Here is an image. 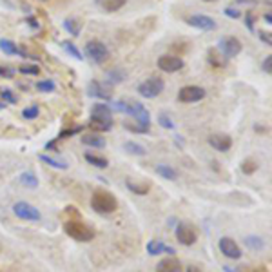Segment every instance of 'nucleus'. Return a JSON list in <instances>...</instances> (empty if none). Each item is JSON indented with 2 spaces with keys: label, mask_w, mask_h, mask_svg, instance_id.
I'll list each match as a JSON object with an SVG mask.
<instances>
[{
  "label": "nucleus",
  "mask_w": 272,
  "mask_h": 272,
  "mask_svg": "<svg viewBox=\"0 0 272 272\" xmlns=\"http://www.w3.org/2000/svg\"><path fill=\"white\" fill-rule=\"evenodd\" d=\"M62 47H64V49H66L71 56H75L77 60H80V62L83 60V55L80 53V51H78V47L73 44V42H69V40H64V42H62Z\"/></svg>",
  "instance_id": "bb28decb"
},
{
  "label": "nucleus",
  "mask_w": 272,
  "mask_h": 272,
  "mask_svg": "<svg viewBox=\"0 0 272 272\" xmlns=\"http://www.w3.org/2000/svg\"><path fill=\"white\" fill-rule=\"evenodd\" d=\"M83 158H85V161H87V163L98 167V169H106V167L109 165L107 158H104V156H98V155H93V153H85V155H83Z\"/></svg>",
  "instance_id": "412c9836"
},
{
  "label": "nucleus",
  "mask_w": 272,
  "mask_h": 272,
  "mask_svg": "<svg viewBox=\"0 0 272 272\" xmlns=\"http://www.w3.org/2000/svg\"><path fill=\"white\" fill-rule=\"evenodd\" d=\"M28 24L31 26V28H39V22H37L35 18H28Z\"/></svg>",
  "instance_id": "49530a36"
},
{
  "label": "nucleus",
  "mask_w": 272,
  "mask_h": 272,
  "mask_svg": "<svg viewBox=\"0 0 272 272\" xmlns=\"http://www.w3.org/2000/svg\"><path fill=\"white\" fill-rule=\"evenodd\" d=\"M39 115H40L39 106H29L22 111V117L26 118V120H35V118H39Z\"/></svg>",
  "instance_id": "72a5a7b5"
},
{
  "label": "nucleus",
  "mask_w": 272,
  "mask_h": 272,
  "mask_svg": "<svg viewBox=\"0 0 272 272\" xmlns=\"http://www.w3.org/2000/svg\"><path fill=\"white\" fill-rule=\"evenodd\" d=\"M156 174H160V176H163L165 180H176L178 178V172L176 169H172L171 165H156Z\"/></svg>",
  "instance_id": "b1692460"
},
{
  "label": "nucleus",
  "mask_w": 272,
  "mask_h": 272,
  "mask_svg": "<svg viewBox=\"0 0 272 272\" xmlns=\"http://www.w3.org/2000/svg\"><path fill=\"white\" fill-rule=\"evenodd\" d=\"M13 212L15 216H18L20 220H28V222H40L42 220V214L37 207H33L28 201H18L13 205Z\"/></svg>",
  "instance_id": "423d86ee"
},
{
  "label": "nucleus",
  "mask_w": 272,
  "mask_h": 272,
  "mask_svg": "<svg viewBox=\"0 0 272 272\" xmlns=\"http://www.w3.org/2000/svg\"><path fill=\"white\" fill-rule=\"evenodd\" d=\"M209 145L214 147L220 153H227L231 147H233V140L227 134H211L209 136Z\"/></svg>",
  "instance_id": "2eb2a0df"
},
{
  "label": "nucleus",
  "mask_w": 272,
  "mask_h": 272,
  "mask_svg": "<svg viewBox=\"0 0 272 272\" xmlns=\"http://www.w3.org/2000/svg\"><path fill=\"white\" fill-rule=\"evenodd\" d=\"M147 252H149L151 256H158L161 254V252H169V254H174V249L172 247H167L165 243H161V241H149L147 243Z\"/></svg>",
  "instance_id": "6ab92c4d"
},
{
  "label": "nucleus",
  "mask_w": 272,
  "mask_h": 272,
  "mask_svg": "<svg viewBox=\"0 0 272 272\" xmlns=\"http://www.w3.org/2000/svg\"><path fill=\"white\" fill-rule=\"evenodd\" d=\"M18 73H22V75H39L40 73V67L37 64H24V66L18 67Z\"/></svg>",
  "instance_id": "473e14b6"
},
{
  "label": "nucleus",
  "mask_w": 272,
  "mask_h": 272,
  "mask_svg": "<svg viewBox=\"0 0 272 272\" xmlns=\"http://www.w3.org/2000/svg\"><path fill=\"white\" fill-rule=\"evenodd\" d=\"M64 231H66V234L69 238L82 241V243H87V241H91V239L95 238V231L89 225H85L83 222H80V220H67L64 223Z\"/></svg>",
  "instance_id": "7ed1b4c3"
},
{
  "label": "nucleus",
  "mask_w": 272,
  "mask_h": 272,
  "mask_svg": "<svg viewBox=\"0 0 272 272\" xmlns=\"http://www.w3.org/2000/svg\"><path fill=\"white\" fill-rule=\"evenodd\" d=\"M123 127L127 129V131H131V133H149V127H144V125H140L138 122H123Z\"/></svg>",
  "instance_id": "f704fd0d"
},
{
  "label": "nucleus",
  "mask_w": 272,
  "mask_h": 272,
  "mask_svg": "<svg viewBox=\"0 0 272 272\" xmlns=\"http://www.w3.org/2000/svg\"><path fill=\"white\" fill-rule=\"evenodd\" d=\"M243 49V45L236 37H225V39L220 40V53H222L225 58H234L236 55H239Z\"/></svg>",
  "instance_id": "1a4fd4ad"
},
{
  "label": "nucleus",
  "mask_w": 272,
  "mask_h": 272,
  "mask_svg": "<svg viewBox=\"0 0 272 272\" xmlns=\"http://www.w3.org/2000/svg\"><path fill=\"white\" fill-rule=\"evenodd\" d=\"M261 67H263V71H265L267 75H271V73H272V56L271 55H269L265 60H263V66H261Z\"/></svg>",
  "instance_id": "79ce46f5"
},
{
  "label": "nucleus",
  "mask_w": 272,
  "mask_h": 272,
  "mask_svg": "<svg viewBox=\"0 0 272 272\" xmlns=\"http://www.w3.org/2000/svg\"><path fill=\"white\" fill-rule=\"evenodd\" d=\"M260 39L263 40L267 45H272V39H271V33H269V31H267V33H265V31H261V33H260Z\"/></svg>",
  "instance_id": "c03bdc74"
},
{
  "label": "nucleus",
  "mask_w": 272,
  "mask_h": 272,
  "mask_svg": "<svg viewBox=\"0 0 272 272\" xmlns=\"http://www.w3.org/2000/svg\"><path fill=\"white\" fill-rule=\"evenodd\" d=\"M40 2H47V0H40Z\"/></svg>",
  "instance_id": "3c124183"
},
{
  "label": "nucleus",
  "mask_w": 272,
  "mask_h": 272,
  "mask_svg": "<svg viewBox=\"0 0 272 272\" xmlns=\"http://www.w3.org/2000/svg\"><path fill=\"white\" fill-rule=\"evenodd\" d=\"M0 77H4V78H13V77H15V69H11V67L0 66Z\"/></svg>",
  "instance_id": "a19ab883"
},
{
  "label": "nucleus",
  "mask_w": 272,
  "mask_h": 272,
  "mask_svg": "<svg viewBox=\"0 0 272 272\" xmlns=\"http://www.w3.org/2000/svg\"><path fill=\"white\" fill-rule=\"evenodd\" d=\"M113 127V123H104V122H89V129L93 131V133H106V131H109V129Z\"/></svg>",
  "instance_id": "c756f323"
},
{
  "label": "nucleus",
  "mask_w": 272,
  "mask_h": 272,
  "mask_svg": "<svg viewBox=\"0 0 272 272\" xmlns=\"http://www.w3.org/2000/svg\"><path fill=\"white\" fill-rule=\"evenodd\" d=\"M245 243H247V247H249V249L260 250L261 247H263V239L258 238V236H249V238H245Z\"/></svg>",
  "instance_id": "c9c22d12"
},
{
  "label": "nucleus",
  "mask_w": 272,
  "mask_h": 272,
  "mask_svg": "<svg viewBox=\"0 0 272 272\" xmlns=\"http://www.w3.org/2000/svg\"><path fill=\"white\" fill-rule=\"evenodd\" d=\"M89 96H95V98H102V100H109L113 96V87L109 83H102V82H89L87 85Z\"/></svg>",
  "instance_id": "9d476101"
},
{
  "label": "nucleus",
  "mask_w": 272,
  "mask_h": 272,
  "mask_svg": "<svg viewBox=\"0 0 272 272\" xmlns=\"http://www.w3.org/2000/svg\"><path fill=\"white\" fill-rule=\"evenodd\" d=\"M107 77L111 78L113 82H122V80H125V71H120V69H115V71H111Z\"/></svg>",
  "instance_id": "4c0bfd02"
},
{
  "label": "nucleus",
  "mask_w": 272,
  "mask_h": 272,
  "mask_svg": "<svg viewBox=\"0 0 272 272\" xmlns=\"http://www.w3.org/2000/svg\"><path fill=\"white\" fill-rule=\"evenodd\" d=\"M156 272H182V265L176 258H165L158 263Z\"/></svg>",
  "instance_id": "f3484780"
},
{
  "label": "nucleus",
  "mask_w": 272,
  "mask_h": 272,
  "mask_svg": "<svg viewBox=\"0 0 272 272\" xmlns=\"http://www.w3.org/2000/svg\"><path fill=\"white\" fill-rule=\"evenodd\" d=\"M207 62L214 67L227 66V58H225V56L220 53V49H216V47H211V49H209V53H207Z\"/></svg>",
  "instance_id": "a211bd4d"
},
{
  "label": "nucleus",
  "mask_w": 272,
  "mask_h": 272,
  "mask_svg": "<svg viewBox=\"0 0 272 272\" xmlns=\"http://www.w3.org/2000/svg\"><path fill=\"white\" fill-rule=\"evenodd\" d=\"M82 131V127H73V129H64V131H60V134H58V138H69V136H73V134H77Z\"/></svg>",
  "instance_id": "58836bf2"
},
{
  "label": "nucleus",
  "mask_w": 272,
  "mask_h": 272,
  "mask_svg": "<svg viewBox=\"0 0 272 272\" xmlns=\"http://www.w3.org/2000/svg\"><path fill=\"white\" fill-rule=\"evenodd\" d=\"M225 15H227V17H231V18H238L241 13H239V9H234V7H227V9H225Z\"/></svg>",
  "instance_id": "37998d69"
},
{
  "label": "nucleus",
  "mask_w": 272,
  "mask_h": 272,
  "mask_svg": "<svg viewBox=\"0 0 272 272\" xmlns=\"http://www.w3.org/2000/svg\"><path fill=\"white\" fill-rule=\"evenodd\" d=\"M64 28H66L71 35L77 37V35L80 33V29H82V24L77 22L75 18H67V20H64Z\"/></svg>",
  "instance_id": "c85d7f7f"
},
{
  "label": "nucleus",
  "mask_w": 272,
  "mask_h": 272,
  "mask_svg": "<svg viewBox=\"0 0 272 272\" xmlns=\"http://www.w3.org/2000/svg\"><path fill=\"white\" fill-rule=\"evenodd\" d=\"M158 120H160V125L161 127H165V129H174V123H172V120L167 115H160L158 117Z\"/></svg>",
  "instance_id": "ea45409f"
},
{
  "label": "nucleus",
  "mask_w": 272,
  "mask_h": 272,
  "mask_svg": "<svg viewBox=\"0 0 272 272\" xmlns=\"http://www.w3.org/2000/svg\"><path fill=\"white\" fill-rule=\"evenodd\" d=\"M265 22H267V24H271V22H272V15H271V13H267V15H265Z\"/></svg>",
  "instance_id": "09e8293b"
},
{
  "label": "nucleus",
  "mask_w": 272,
  "mask_h": 272,
  "mask_svg": "<svg viewBox=\"0 0 272 272\" xmlns=\"http://www.w3.org/2000/svg\"><path fill=\"white\" fill-rule=\"evenodd\" d=\"M37 89H39L40 93H53L56 89V85L53 80H42V82L37 83Z\"/></svg>",
  "instance_id": "2f4dec72"
},
{
  "label": "nucleus",
  "mask_w": 272,
  "mask_h": 272,
  "mask_svg": "<svg viewBox=\"0 0 272 272\" xmlns=\"http://www.w3.org/2000/svg\"><path fill=\"white\" fill-rule=\"evenodd\" d=\"M39 158L44 161V163H47V165L55 167V169H67V163L64 160H56V158H51V156L47 155H40Z\"/></svg>",
  "instance_id": "cd10ccee"
},
{
  "label": "nucleus",
  "mask_w": 272,
  "mask_h": 272,
  "mask_svg": "<svg viewBox=\"0 0 272 272\" xmlns=\"http://www.w3.org/2000/svg\"><path fill=\"white\" fill-rule=\"evenodd\" d=\"M203 2H216V0H203Z\"/></svg>",
  "instance_id": "8fccbe9b"
},
{
  "label": "nucleus",
  "mask_w": 272,
  "mask_h": 272,
  "mask_svg": "<svg viewBox=\"0 0 272 272\" xmlns=\"http://www.w3.org/2000/svg\"><path fill=\"white\" fill-rule=\"evenodd\" d=\"M205 89L200 87V85H185V87L180 89L178 93V100L182 104H194V102H200L205 98Z\"/></svg>",
  "instance_id": "0eeeda50"
},
{
  "label": "nucleus",
  "mask_w": 272,
  "mask_h": 272,
  "mask_svg": "<svg viewBox=\"0 0 272 272\" xmlns=\"http://www.w3.org/2000/svg\"><path fill=\"white\" fill-rule=\"evenodd\" d=\"M125 185H127V189L131 193H134V194L138 196H145L151 191V184H147V182H134L133 178H127Z\"/></svg>",
  "instance_id": "dca6fc26"
},
{
  "label": "nucleus",
  "mask_w": 272,
  "mask_h": 272,
  "mask_svg": "<svg viewBox=\"0 0 272 272\" xmlns=\"http://www.w3.org/2000/svg\"><path fill=\"white\" fill-rule=\"evenodd\" d=\"M0 250H2V245H0Z\"/></svg>",
  "instance_id": "603ef678"
},
{
  "label": "nucleus",
  "mask_w": 272,
  "mask_h": 272,
  "mask_svg": "<svg viewBox=\"0 0 272 272\" xmlns=\"http://www.w3.org/2000/svg\"><path fill=\"white\" fill-rule=\"evenodd\" d=\"M158 67L165 73H176L184 67V60L174 55H163L158 58Z\"/></svg>",
  "instance_id": "9b49d317"
},
{
  "label": "nucleus",
  "mask_w": 272,
  "mask_h": 272,
  "mask_svg": "<svg viewBox=\"0 0 272 272\" xmlns=\"http://www.w3.org/2000/svg\"><path fill=\"white\" fill-rule=\"evenodd\" d=\"M247 28L252 31L254 29V15L252 13H247Z\"/></svg>",
  "instance_id": "a18cd8bd"
},
{
  "label": "nucleus",
  "mask_w": 272,
  "mask_h": 272,
  "mask_svg": "<svg viewBox=\"0 0 272 272\" xmlns=\"http://www.w3.org/2000/svg\"><path fill=\"white\" fill-rule=\"evenodd\" d=\"M0 49L4 51L6 55H20V47H17V44L15 42H11V40L7 39H0Z\"/></svg>",
  "instance_id": "5701e85b"
},
{
  "label": "nucleus",
  "mask_w": 272,
  "mask_h": 272,
  "mask_svg": "<svg viewBox=\"0 0 272 272\" xmlns=\"http://www.w3.org/2000/svg\"><path fill=\"white\" fill-rule=\"evenodd\" d=\"M176 239L182 245L189 247V245L196 243V239H198V233H196V229L193 227V225L182 222V223H178V227H176Z\"/></svg>",
  "instance_id": "6e6552de"
},
{
  "label": "nucleus",
  "mask_w": 272,
  "mask_h": 272,
  "mask_svg": "<svg viewBox=\"0 0 272 272\" xmlns=\"http://www.w3.org/2000/svg\"><path fill=\"white\" fill-rule=\"evenodd\" d=\"M220 250H222L223 256H227V258H231V260H238V258H241L239 245L236 243L233 238H229V236L220 239Z\"/></svg>",
  "instance_id": "4468645a"
},
{
  "label": "nucleus",
  "mask_w": 272,
  "mask_h": 272,
  "mask_svg": "<svg viewBox=\"0 0 272 272\" xmlns=\"http://www.w3.org/2000/svg\"><path fill=\"white\" fill-rule=\"evenodd\" d=\"M165 87V83L161 78H156V77H151L149 80H145L138 85V93L144 98H156V96L160 95L161 91Z\"/></svg>",
  "instance_id": "39448f33"
},
{
  "label": "nucleus",
  "mask_w": 272,
  "mask_h": 272,
  "mask_svg": "<svg viewBox=\"0 0 272 272\" xmlns=\"http://www.w3.org/2000/svg\"><path fill=\"white\" fill-rule=\"evenodd\" d=\"M241 172L243 174H252V172H256V169H258V163H256V160H252V158H247V160L241 161Z\"/></svg>",
  "instance_id": "7c9ffc66"
},
{
  "label": "nucleus",
  "mask_w": 272,
  "mask_h": 272,
  "mask_svg": "<svg viewBox=\"0 0 272 272\" xmlns=\"http://www.w3.org/2000/svg\"><path fill=\"white\" fill-rule=\"evenodd\" d=\"M187 272H201L200 267H196V265H191L189 269H187Z\"/></svg>",
  "instance_id": "de8ad7c7"
},
{
  "label": "nucleus",
  "mask_w": 272,
  "mask_h": 272,
  "mask_svg": "<svg viewBox=\"0 0 272 272\" xmlns=\"http://www.w3.org/2000/svg\"><path fill=\"white\" fill-rule=\"evenodd\" d=\"M187 22H189V26H193L196 29H201V31H214L218 28L216 20L207 17V15H193V17H189Z\"/></svg>",
  "instance_id": "f8f14e48"
},
{
  "label": "nucleus",
  "mask_w": 272,
  "mask_h": 272,
  "mask_svg": "<svg viewBox=\"0 0 272 272\" xmlns=\"http://www.w3.org/2000/svg\"><path fill=\"white\" fill-rule=\"evenodd\" d=\"M125 4H127V0H104V2H102V7H104L107 13H115L118 11V9H122Z\"/></svg>",
  "instance_id": "393cba45"
},
{
  "label": "nucleus",
  "mask_w": 272,
  "mask_h": 272,
  "mask_svg": "<svg viewBox=\"0 0 272 272\" xmlns=\"http://www.w3.org/2000/svg\"><path fill=\"white\" fill-rule=\"evenodd\" d=\"M91 207L98 214H113L118 209V201L113 193L104 189H96L91 196Z\"/></svg>",
  "instance_id": "f257e3e1"
},
{
  "label": "nucleus",
  "mask_w": 272,
  "mask_h": 272,
  "mask_svg": "<svg viewBox=\"0 0 272 272\" xmlns=\"http://www.w3.org/2000/svg\"><path fill=\"white\" fill-rule=\"evenodd\" d=\"M91 120L93 122H104V123H113V111L111 107L106 104H95L91 109Z\"/></svg>",
  "instance_id": "ddd939ff"
},
{
  "label": "nucleus",
  "mask_w": 272,
  "mask_h": 272,
  "mask_svg": "<svg viewBox=\"0 0 272 272\" xmlns=\"http://www.w3.org/2000/svg\"><path fill=\"white\" fill-rule=\"evenodd\" d=\"M82 144L89 145V147H106V138L100 136L98 133H91V134H83L82 136Z\"/></svg>",
  "instance_id": "aec40b11"
},
{
  "label": "nucleus",
  "mask_w": 272,
  "mask_h": 272,
  "mask_svg": "<svg viewBox=\"0 0 272 272\" xmlns=\"http://www.w3.org/2000/svg\"><path fill=\"white\" fill-rule=\"evenodd\" d=\"M0 98H2V100H4V104H17L18 102V98L15 95H13V91L11 89H2V91H0Z\"/></svg>",
  "instance_id": "e433bc0d"
},
{
  "label": "nucleus",
  "mask_w": 272,
  "mask_h": 272,
  "mask_svg": "<svg viewBox=\"0 0 272 272\" xmlns=\"http://www.w3.org/2000/svg\"><path fill=\"white\" fill-rule=\"evenodd\" d=\"M85 53L96 64H106L109 60V56H111L107 45L104 42H100V40H89L87 44H85Z\"/></svg>",
  "instance_id": "20e7f679"
},
{
  "label": "nucleus",
  "mask_w": 272,
  "mask_h": 272,
  "mask_svg": "<svg viewBox=\"0 0 272 272\" xmlns=\"http://www.w3.org/2000/svg\"><path fill=\"white\" fill-rule=\"evenodd\" d=\"M18 182H20L24 187H28V189L39 187V178H37V174H33V172H22L20 178H18Z\"/></svg>",
  "instance_id": "4be33fe9"
},
{
  "label": "nucleus",
  "mask_w": 272,
  "mask_h": 272,
  "mask_svg": "<svg viewBox=\"0 0 272 272\" xmlns=\"http://www.w3.org/2000/svg\"><path fill=\"white\" fill-rule=\"evenodd\" d=\"M117 111L120 113H125L129 117L134 118V122H138L140 125L144 127H149V122H151V117H149V111L145 109L140 102H134V100H120L115 104Z\"/></svg>",
  "instance_id": "f03ea898"
},
{
  "label": "nucleus",
  "mask_w": 272,
  "mask_h": 272,
  "mask_svg": "<svg viewBox=\"0 0 272 272\" xmlns=\"http://www.w3.org/2000/svg\"><path fill=\"white\" fill-rule=\"evenodd\" d=\"M123 149L127 151V153H131V155H136V156H145L147 155V151H145L144 145L134 144V142H127V144L123 145Z\"/></svg>",
  "instance_id": "a878e982"
}]
</instances>
